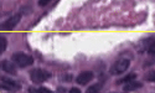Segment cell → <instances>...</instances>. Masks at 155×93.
Wrapping results in <instances>:
<instances>
[{"mask_svg": "<svg viewBox=\"0 0 155 93\" xmlns=\"http://www.w3.org/2000/svg\"><path fill=\"white\" fill-rule=\"evenodd\" d=\"M147 52H148L149 55H151V56L155 55V37H153V40H151V42H150V45H149Z\"/></svg>", "mask_w": 155, "mask_h": 93, "instance_id": "12", "label": "cell"}, {"mask_svg": "<svg viewBox=\"0 0 155 93\" xmlns=\"http://www.w3.org/2000/svg\"><path fill=\"white\" fill-rule=\"evenodd\" d=\"M6 47H8V40H6V37L0 35V55H2L3 52L6 50Z\"/></svg>", "mask_w": 155, "mask_h": 93, "instance_id": "11", "label": "cell"}, {"mask_svg": "<svg viewBox=\"0 0 155 93\" xmlns=\"http://www.w3.org/2000/svg\"><path fill=\"white\" fill-rule=\"evenodd\" d=\"M93 77H94V75H93L92 71H83V72H81L78 76H77L76 82L78 85H87V83H89L92 81Z\"/></svg>", "mask_w": 155, "mask_h": 93, "instance_id": "6", "label": "cell"}, {"mask_svg": "<svg viewBox=\"0 0 155 93\" xmlns=\"http://www.w3.org/2000/svg\"><path fill=\"white\" fill-rule=\"evenodd\" d=\"M0 68H2L4 72L9 73V75H16V72H18L15 63L9 61V60H3L2 62H0Z\"/></svg>", "mask_w": 155, "mask_h": 93, "instance_id": "7", "label": "cell"}, {"mask_svg": "<svg viewBox=\"0 0 155 93\" xmlns=\"http://www.w3.org/2000/svg\"><path fill=\"white\" fill-rule=\"evenodd\" d=\"M29 93H41V91H40V88H34V87H30L29 88Z\"/></svg>", "mask_w": 155, "mask_h": 93, "instance_id": "14", "label": "cell"}, {"mask_svg": "<svg viewBox=\"0 0 155 93\" xmlns=\"http://www.w3.org/2000/svg\"><path fill=\"white\" fill-rule=\"evenodd\" d=\"M70 93H82V92H81V89H80V88L73 87V88H71V89H70Z\"/></svg>", "mask_w": 155, "mask_h": 93, "instance_id": "16", "label": "cell"}, {"mask_svg": "<svg viewBox=\"0 0 155 93\" xmlns=\"http://www.w3.org/2000/svg\"><path fill=\"white\" fill-rule=\"evenodd\" d=\"M143 87V83L141 82H138V81H133V82H129V83H125L123 86V89L124 92H132V91H135V89H139Z\"/></svg>", "mask_w": 155, "mask_h": 93, "instance_id": "8", "label": "cell"}, {"mask_svg": "<svg viewBox=\"0 0 155 93\" xmlns=\"http://www.w3.org/2000/svg\"><path fill=\"white\" fill-rule=\"evenodd\" d=\"M103 87V83H94L93 86L88 87V89L86 91V93H99L101 89Z\"/></svg>", "mask_w": 155, "mask_h": 93, "instance_id": "10", "label": "cell"}, {"mask_svg": "<svg viewBox=\"0 0 155 93\" xmlns=\"http://www.w3.org/2000/svg\"><path fill=\"white\" fill-rule=\"evenodd\" d=\"M0 89H4V91H19L20 89V85L12 79H9L6 77H2V83H0Z\"/></svg>", "mask_w": 155, "mask_h": 93, "instance_id": "4", "label": "cell"}, {"mask_svg": "<svg viewBox=\"0 0 155 93\" xmlns=\"http://www.w3.org/2000/svg\"><path fill=\"white\" fill-rule=\"evenodd\" d=\"M130 65V61L127 60V58H120L118 61H115L112 67H110V73L112 75H122L123 72H125Z\"/></svg>", "mask_w": 155, "mask_h": 93, "instance_id": "3", "label": "cell"}, {"mask_svg": "<svg viewBox=\"0 0 155 93\" xmlns=\"http://www.w3.org/2000/svg\"><path fill=\"white\" fill-rule=\"evenodd\" d=\"M40 91H41V93H54L52 91H50V89H47V88H45V87H41Z\"/></svg>", "mask_w": 155, "mask_h": 93, "instance_id": "17", "label": "cell"}, {"mask_svg": "<svg viewBox=\"0 0 155 93\" xmlns=\"http://www.w3.org/2000/svg\"><path fill=\"white\" fill-rule=\"evenodd\" d=\"M135 78H137V73H128L127 76H124V77H122V78H119L118 81H117V85H125V83H129V82H133V81H135Z\"/></svg>", "mask_w": 155, "mask_h": 93, "instance_id": "9", "label": "cell"}, {"mask_svg": "<svg viewBox=\"0 0 155 93\" xmlns=\"http://www.w3.org/2000/svg\"><path fill=\"white\" fill-rule=\"evenodd\" d=\"M145 79H147V81H151V82H154V79H155V71H150V72H148V73L145 75Z\"/></svg>", "mask_w": 155, "mask_h": 93, "instance_id": "13", "label": "cell"}, {"mask_svg": "<svg viewBox=\"0 0 155 93\" xmlns=\"http://www.w3.org/2000/svg\"><path fill=\"white\" fill-rule=\"evenodd\" d=\"M154 82H155V79H154Z\"/></svg>", "mask_w": 155, "mask_h": 93, "instance_id": "18", "label": "cell"}, {"mask_svg": "<svg viewBox=\"0 0 155 93\" xmlns=\"http://www.w3.org/2000/svg\"><path fill=\"white\" fill-rule=\"evenodd\" d=\"M21 20V14H15V15H12L10 16L2 26H0V30H12L15 28V26L20 22Z\"/></svg>", "mask_w": 155, "mask_h": 93, "instance_id": "5", "label": "cell"}, {"mask_svg": "<svg viewBox=\"0 0 155 93\" xmlns=\"http://www.w3.org/2000/svg\"><path fill=\"white\" fill-rule=\"evenodd\" d=\"M30 78L35 83H42L51 78V73L42 68H35V70L30 71Z\"/></svg>", "mask_w": 155, "mask_h": 93, "instance_id": "2", "label": "cell"}, {"mask_svg": "<svg viewBox=\"0 0 155 93\" xmlns=\"http://www.w3.org/2000/svg\"><path fill=\"white\" fill-rule=\"evenodd\" d=\"M11 58L16 67H21V68L28 67V66H31L34 63V57L25 54V52H15Z\"/></svg>", "mask_w": 155, "mask_h": 93, "instance_id": "1", "label": "cell"}, {"mask_svg": "<svg viewBox=\"0 0 155 93\" xmlns=\"http://www.w3.org/2000/svg\"><path fill=\"white\" fill-rule=\"evenodd\" d=\"M48 3H50V0H40V2H38V5L40 6H46Z\"/></svg>", "mask_w": 155, "mask_h": 93, "instance_id": "15", "label": "cell"}]
</instances>
